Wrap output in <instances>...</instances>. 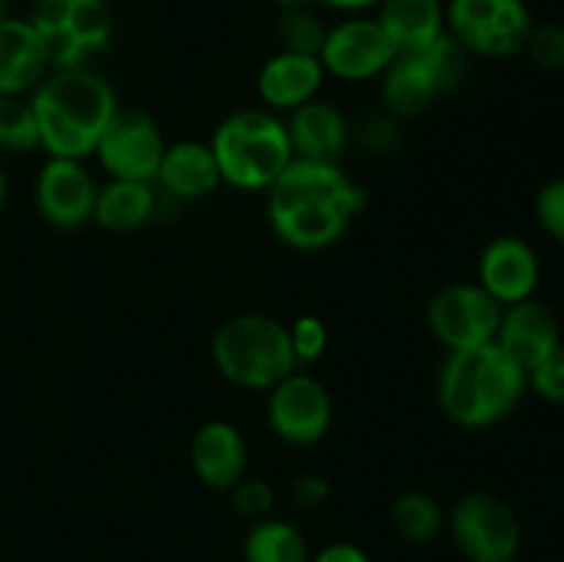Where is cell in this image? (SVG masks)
Here are the masks:
<instances>
[{
  "label": "cell",
  "mask_w": 564,
  "mask_h": 562,
  "mask_svg": "<svg viewBox=\"0 0 564 562\" xmlns=\"http://www.w3.org/2000/svg\"><path fill=\"white\" fill-rule=\"evenodd\" d=\"M466 47L449 31L419 53L397 55L383 72L386 108L402 119L424 114L441 94L452 91L466 77Z\"/></svg>",
  "instance_id": "6"
},
{
  "label": "cell",
  "mask_w": 564,
  "mask_h": 562,
  "mask_svg": "<svg viewBox=\"0 0 564 562\" xmlns=\"http://www.w3.org/2000/svg\"><path fill=\"white\" fill-rule=\"evenodd\" d=\"M290 328V345L295 353L297 367H308V364L319 361L325 356V347H328V328L319 317L314 314H303L295 323L286 325Z\"/></svg>",
  "instance_id": "28"
},
{
  "label": "cell",
  "mask_w": 564,
  "mask_h": 562,
  "mask_svg": "<svg viewBox=\"0 0 564 562\" xmlns=\"http://www.w3.org/2000/svg\"><path fill=\"white\" fill-rule=\"evenodd\" d=\"M6 17H9V14H6V0H0V22H3Z\"/></svg>",
  "instance_id": "37"
},
{
  "label": "cell",
  "mask_w": 564,
  "mask_h": 562,
  "mask_svg": "<svg viewBox=\"0 0 564 562\" xmlns=\"http://www.w3.org/2000/svg\"><path fill=\"white\" fill-rule=\"evenodd\" d=\"M501 312L505 306L490 292L471 281H460L435 292L427 306V325L441 345L449 350H466L496 342Z\"/></svg>",
  "instance_id": "10"
},
{
  "label": "cell",
  "mask_w": 564,
  "mask_h": 562,
  "mask_svg": "<svg viewBox=\"0 0 564 562\" xmlns=\"http://www.w3.org/2000/svg\"><path fill=\"white\" fill-rule=\"evenodd\" d=\"M47 47L31 20L6 17L0 22V94L33 91L47 77Z\"/></svg>",
  "instance_id": "18"
},
{
  "label": "cell",
  "mask_w": 564,
  "mask_h": 562,
  "mask_svg": "<svg viewBox=\"0 0 564 562\" xmlns=\"http://www.w3.org/2000/svg\"><path fill=\"white\" fill-rule=\"evenodd\" d=\"M246 562H308V543L295 523L259 518L246 538Z\"/></svg>",
  "instance_id": "24"
},
{
  "label": "cell",
  "mask_w": 564,
  "mask_h": 562,
  "mask_svg": "<svg viewBox=\"0 0 564 562\" xmlns=\"http://www.w3.org/2000/svg\"><path fill=\"white\" fill-rule=\"evenodd\" d=\"M31 25L42 36L53 69L83 66L105 50L113 31L108 0H36Z\"/></svg>",
  "instance_id": "7"
},
{
  "label": "cell",
  "mask_w": 564,
  "mask_h": 562,
  "mask_svg": "<svg viewBox=\"0 0 564 562\" xmlns=\"http://www.w3.org/2000/svg\"><path fill=\"white\" fill-rule=\"evenodd\" d=\"M527 380L543 400L564 406V345L556 347L543 364H538V367L527 375Z\"/></svg>",
  "instance_id": "32"
},
{
  "label": "cell",
  "mask_w": 564,
  "mask_h": 562,
  "mask_svg": "<svg viewBox=\"0 0 564 562\" xmlns=\"http://www.w3.org/2000/svg\"><path fill=\"white\" fill-rule=\"evenodd\" d=\"M364 204L367 196L339 163L295 158L268 187L273 231L297 251H323L334 246Z\"/></svg>",
  "instance_id": "1"
},
{
  "label": "cell",
  "mask_w": 564,
  "mask_h": 562,
  "mask_svg": "<svg viewBox=\"0 0 564 562\" xmlns=\"http://www.w3.org/2000/svg\"><path fill=\"white\" fill-rule=\"evenodd\" d=\"M279 3H286V6H297V3H306V0H279Z\"/></svg>",
  "instance_id": "38"
},
{
  "label": "cell",
  "mask_w": 564,
  "mask_h": 562,
  "mask_svg": "<svg viewBox=\"0 0 564 562\" xmlns=\"http://www.w3.org/2000/svg\"><path fill=\"white\" fill-rule=\"evenodd\" d=\"M391 523L408 543L424 545L444 527V512L433 496L422 490H405L391 501Z\"/></svg>",
  "instance_id": "25"
},
{
  "label": "cell",
  "mask_w": 564,
  "mask_h": 562,
  "mask_svg": "<svg viewBox=\"0 0 564 562\" xmlns=\"http://www.w3.org/2000/svg\"><path fill=\"white\" fill-rule=\"evenodd\" d=\"M479 281L485 292L496 298L501 306H512L527 298H534L540 284L538 251L523 237L501 235L490 240L479 253Z\"/></svg>",
  "instance_id": "15"
},
{
  "label": "cell",
  "mask_w": 564,
  "mask_h": 562,
  "mask_svg": "<svg viewBox=\"0 0 564 562\" xmlns=\"http://www.w3.org/2000/svg\"><path fill=\"white\" fill-rule=\"evenodd\" d=\"M154 213H158V193L152 182L110 180L108 185L97 187L91 220L108 231H132L152 220Z\"/></svg>",
  "instance_id": "23"
},
{
  "label": "cell",
  "mask_w": 564,
  "mask_h": 562,
  "mask_svg": "<svg viewBox=\"0 0 564 562\" xmlns=\"http://www.w3.org/2000/svg\"><path fill=\"white\" fill-rule=\"evenodd\" d=\"M154 180L174 198H204L224 182L213 147L202 141H176L165 147Z\"/></svg>",
  "instance_id": "21"
},
{
  "label": "cell",
  "mask_w": 564,
  "mask_h": 562,
  "mask_svg": "<svg viewBox=\"0 0 564 562\" xmlns=\"http://www.w3.org/2000/svg\"><path fill=\"white\" fill-rule=\"evenodd\" d=\"M220 180L240 191H268L295 160L286 125L268 110H237L220 121L213 141Z\"/></svg>",
  "instance_id": "5"
},
{
  "label": "cell",
  "mask_w": 564,
  "mask_h": 562,
  "mask_svg": "<svg viewBox=\"0 0 564 562\" xmlns=\"http://www.w3.org/2000/svg\"><path fill=\"white\" fill-rule=\"evenodd\" d=\"M191 463L196 477L215 490H231L248 466V446L240 430L231 422L202 424L193 435Z\"/></svg>",
  "instance_id": "17"
},
{
  "label": "cell",
  "mask_w": 564,
  "mask_h": 562,
  "mask_svg": "<svg viewBox=\"0 0 564 562\" xmlns=\"http://www.w3.org/2000/svg\"><path fill=\"white\" fill-rule=\"evenodd\" d=\"M496 345L529 375L562 345L560 317L549 303L538 298L505 306Z\"/></svg>",
  "instance_id": "16"
},
{
  "label": "cell",
  "mask_w": 564,
  "mask_h": 562,
  "mask_svg": "<svg viewBox=\"0 0 564 562\" xmlns=\"http://www.w3.org/2000/svg\"><path fill=\"white\" fill-rule=\"evenodd\" d=\"M308 562H372L367 551L356 543H330Z\"/></svg>",
  "instance_id": "34"
},
{
  "label": "cell",
  "mask_w": 564,
  "mask_h": 562,
  "mask_svg": "<svg viewBox=\"0 0 564 562\" xmlns=\"http://www.w3.org/2000/svg\"><path fill=\"white\" fill-rule=\"evenodd\" d=\"M446 25L466 53L507 58L527 47L534 22L523 0H452Z\"/></svg>",
  "instance_id": "8"
},
{
  "label": "cell",
  "mask_w": 564,
  "mask_h": 562,
  "mask_svg": "<svg viewBox=\"0 0 564 562\" xmlns=\"http://www.w3.org/2000/svg\"><path fill=\"white\" fill-rule=\"evenodd\" d=\"M165 141L158 121L138 108H119L99 138L97 160L110 180L154 182Z\"/></svg>",
  "instance_id": "11"
},
{
  "label": "cell",
  "mask_w": 564,
  "mask_h": 562,
  "mask_svg": "<svg viewBox=\"0 0 564 562\" xmlns=\"http://www.w3.org/2000/svg\"><path fill=\"white\" fill-rule=\"evenodd\" d=\"M0 147L9 152H33L39 147L36 114L31 99L20 94H0Z\"/></svg>",
  "instance_id": "26"
},
{
  "label": "cell",
  "mask_w": 564,
  "mask_h": 562,
  "mask_svg": "<svg viewBox=\"0 0 564 562\" xmlns=\"http://www.w3.org/2000/svg\"><path fill=\"white\" fill-rule=\"evenodd\" d=\"M213 361L229 383L251 391H270L297 369L290 328L268 314L226 320L215 331Z\"/></svg>",
  "instance_id": "4"
},
{
  "label": "cell",
  "mask_w": 564,
  "mask_h": 562,
  "mask_svg": "<svg viewBox=\"0 0 564 562\" xmlns=\"http://www.w3.org/2000/svg\"><path fill=\"white\" fill-rule=\"evenodd\" d=\"M325 69L314 55L275 53L259 72V97L273 110H295L317 99Z\"/></svg>",
  "instance_id": "20"
},
{
  "label": "cell",
  "mask_w": 564,
  "mask_h": 562,
  "mask_svg": "<svg viewBox=\"0 0 564 562\" xmlns=\"http://www.w3.org/2000/svg\"><path fill=\"white\" fill-rule=\"evenodd\" d=\"M279 42L284 47V53H297V55H314L319 58V50L325 42V28L319 25V20L314 14L303 9H290L281 14L279 20Z\"/></svg>",
  "instance_id": "27"
},
{
  "label": "cell",
  "mask_w": 564,
  "mask_h": 562,
  "mask_svg": "<svg viewBox=\"0 0 564 562\" xmlns=\"http://www.w3.org/2000/svg\"><path fill=\"white\" fill-rule=\"evenodd\" d=\"M31 108L36 114L39 147L50 158L83 160L94 154L119 102L105 77L86 66H72L47 72L33 88Z\"/></svg>",
  "instance_id": "2"
},
{
  "label": "cell",
  "mask_w": 564,
  "mask_h": 562,
  "mask_svg": "<svg viewBox=\"0 0 564 562\" xmlns=\"http://www.w3.org/2000/svg\"><path fill=\"white\" fill-rule=\"evenodd\" d=\"M397 50L378 20H347L325 33L319 64L341 80H369L389 69Z\"/></svg>",
  "instance_id": "13"
},
{
  "label": "cell",
  "mask_w": 564,
  "mask_h": 562,
  "mask_svg": "<svg viewBox=\"0 0 564 562\" xmlns=\"http://www.w3.org/2000/svg\"><path fill=\"white\" fill-rule=\"evenodd\" d=\"M534 215L545 235L554 237L556 242H564V176L540 187L538 198H534Z\"/></svg>",
  "instance_id": "31"
},
{
  "label": "cell",
  "mask_w": 564,
  "mask_h": 562,
  "mask_svg": "<svg viewBox=\"0 0 564 562\" xmlns=\"http://www.w3.org/2000/svg\"><path fill=\"white\" fill-rule=\"evenodd\" d=\"M527 372L496 342L449 350L438 378L441 411L466 430H482L516 411Z\"/></svg>",
  "instance_id": "3"
},
{
  "label": "cell",
  "mask_w": 564,
  "mask_h": 562,
  "mask_svg": "<svg viewBox=\"0 0 564 562\" xmlns=\"http://www.w3.org/2000/svg\"><path fill=\"white\" fill-rule=\"evenodd\" d=\"M6 196H9V185H6V174H3V171H0V209H3Z\"/></svg>",
  "instance_id": "36"
},
{
  "label": "cell",
  "mask_w": 564,
  "mask_h": 562,
  "mask_svg": "<svg viewBox=\"0 0 564 562\" xmlns=\"http://www.w3.org/2000/svg\"><path fill=\"white\" fill-rule=\"evenodd\" d=\"M523 50L532 55L540 69L564 72V25H556V22L534 25Z\"/></svg>",
  "instance_id": "29"
},
{
  "label": "cell",
  "mask_w": 564,
  "mask_h": 562,
  "mask_svg": "<svg viewBox=\"0 0 564 562\" xmlns=\"http://www.w3.org/2000/svg\"><path fill=\"white\" fill-rule=\"evenodd\" d=\"M97 185L80 160L50 158L36 180V207L47 224L77 229L94 218Z\"/></svg>",
  "instance_id": "14"
},
{
  "label": "cell",
  "mask_w": 564,
  "mask_h": 562,
  "mask_svg": "<svg viewBox=\"0 0 564 562\" xmlns=\"http://www.w3.org/2000/svg\"><path fill=\"white\" fill-rule=\"evenodd\" d=\"M231 505H235V510L240 512V516L259 521V518H268V512L273 510L275 490L273 485L264 483V479L242 477L240 483L231 488Z\"/></svg>",
  "instance_id": "30"
},
{
  "label": "cell",
  "mask_w": 564,
  "mask_h": 562,
  "mask_svg": "<svg viewBox=\"0 0 564 562\" xmlns=\"http://www.w3.org/2000/svg\"><path fill=\"white\" fill-rule=\"evenodd\" d=\"M323 3L334 6V9L361 11V9H369V6H380V3H383V0H323Z\"/></svg>",
  "instance_id": "35"
},
{
  "label": "cell",
  "mask_w": 564,
  "mask_h": 562,
  "mask_svg": "<svg viewBox=\"0 0 564 562\" xmlns=\"http://www.w3.org/2000/svg\"><path fill=\"white\" fill-rule=\"evenodd\" d=\"M286 136L297 160L339 163L347 147V121L336 105L312 99L292 110V119L286 121Z\"/></svg>",
  "instance_id": "19"
},
{
  "label": "cell",
  "mask_w": 564,
  "mask_h": 562,
  "mask_svg": "<svg viewBox=\"0 0 564 562\" xmlns=\"http://www.w3.org/2000/svg\"><path fill=\"white\" fill-rule=\"evenodd\" d=\"M330 496L328 479L319 477V474H303L292 483L290 499L295 507H303V510H314V507L325 505Z\"/></svg>",
  "instance_id": "33"
},
{
  "label": "cell",
  "mask_w": 564,
  "mask_h": 562,
  "mask_svg": "<svg viewBox=\"0 0 564 562\" xmlns=\"http://www.w3.org/2000/svg\"><path fill=\"white\" fill-rule=\"evenodd\" d=\"M449 532L468 562H512L521 551V523L494 494H468L449 516Z\"/></svg>",
  "instance_id": "9"
},
{
  "label": "cell",
  "mask_w": 564,
  "mask_h": 562,
  "mask_svg": "<svg viewBox=\"0 0 564 562\" xmlns=\"http://www.w3.org/2000/svg\"><path fill=\"white\" fill-rule=\"evenodd\" d=\"M378 22L397 55H408L424 50L444 33L446 14L438 0H383Z\"/></svg>",
  "instance_id": "22"
},
{
  "label": "cell",
  "mask_w": 564,
  "mask_h": 562,
  "mask_svg": "<svg viewBox=\"0 0 564 562\" xmlns=\"http://www.w3.org/2000/svg\"><path fill=\"white\" fill-rule=\"evenodd\" d=\"M268 395V422L281 441L292 446H312L328 435L334 400L323 380L295 369Z\"/></svg>",
  "instance_id": "12"
}]
</instances>
